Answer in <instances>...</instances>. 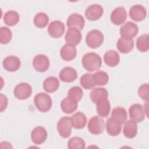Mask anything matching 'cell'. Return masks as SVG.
Here are the masks:
<instances>
[{"mask_svg": "<svg viewBox=\"0 0 149 149\" xmlns=\"http://www.w3.org/2000/svg\"><path fill=\"white\" fill-rule=\"evenodd\" d=\"M68 147L70 149H83L86 147V143L81 137H73L68 141Z\"/></svg>", "mask_w": 149, "mask_h": 149, "instance_id": "obj_35", "label": "cell"}, {"mask_svg": "<svg viewBox=\"0 0 149 149\" xmlns=\"http://www.w3.org/2000/svg\"><path fill=\"white\" fill-rule=\"evenodd\" d=\"M130 17L136 22L143 20L147 15L146 9L141 5L137 4L133 5L129 10Z\"/></svg>", "mask_w": 149, "mask_h": 149, "instance_id": "obj_13", "label": "cell"}, {"mask_svg": "<svg viewBox=\"0 0 149 149\" xmlns=\"http://www.w3.org/2000/svg\"><path fill=\"white\" fill-rule=\"evenodd\" d=\"M59 87L58 79L54 76H49L46 78L43 82V88L48 93L56 91Z\"/></svg>", "mask_w": 149, "mask_h": 149, "instance_id": "obj_27", "label": "cell"}, {"mask_svg": "<svg viewBox=\"0 0 149 149\" xmlns=\"http://www.w3.org/2000/svg\"><path fill=\"white\" fill-rule=\"evenodd\" d=\"M47 137V132L42 126L34 127L31 132V139L36 144H41L44 143Z\"/></svg>", "mask_w": 149, "mask_h": 149, "instance_id": "obj_15", "label": "cell"}, {"mask_svg": "<svg viewBox=\"0 0 149 149\" xmlns=\"http://www.w3.org/2000/svg\"><path fill=\"white\" fill-rule=\"evenodd\" d=\"M64 23L60 20H54L51 22L48 27L49 35L55 38L62 37L65 33Z\"/></svg>", "mask_w": 149, "mask_h": 149, "instance_id": "obj_10", "label": "cell"}, {"mask_svg": "<svg viewBox=\"0 0 149 149\" xmlns=\"http://www.w3.org/2000/svg\"><path fill=\"white\" fill-rule=\"evenodd\" d=\"M72 126L77 129H81L85 127L87 123V117L81 112H77L71 117Z\"/></svg>", "mask_w": 149, "mask_h": 149, "instance_id": "obj_26", "label": "cell"}, {"mask_svg": "<svg viewBox=\"0 0 149 149\" xmlns=\"http://www.w3.org/2000/svg\"><path fill=\"white\" fill-rule=\"evenodd\" d=\"M49 22L48 16L44 12L37 13L34 17V24L38 28L45 27Z\"/></svg>", "mask_w": 149, "mask_h": 149, "instance_id": "obj_33", "label": "cell"}, {"mask_svg": "<svg viewBox=\"0 0 149 149\" xmlns=\"http://www.w3.org/2000/svg\"><path fill=\"white\" fill-rule=\"evenodd\" d=\"M129 116L131 120L136 123L142 122L146 116V111L142 105L140 104H134L129 109Z\"/></svg>", "mask_w": 149, "mask_h": 149, "instance_id": "obj_8", "label": "cell"}, {"mask_svg": "<svg viewBox=\"0 0 149 149\" xmlns=\"http://www.w3.org/2000/svg\"><path fill=\"white\" fill-rule=\"evenodd\" d=\"M12 38V33L10 29L7 27L2 26L0 29V42L2 44L9 43Z\"/></svg>", "mask_w": 149, "mask_h": 149, "instance_id": "obj_36", "label": "cell"}, {"mask_svg": "<svg viewBox=\"0 0 149 149\" xmlns=\"http://www.w3.org/2000/svg\"><path fill=\"white\" fill-rule=\"evenodd\" d=\"M19 15L15 10H9L5 13L3 16L5 23L9 26L16 25L19 21Z\"/></svg>", "mask_w": 149, "mask_h": 149, "instance_id": "obj_30", "label": "cell"}, {"mask_svg": "<svg viewBox=\"0 0 149 149\" xmlns=\"http://www.w3.org/2000/svg\"><path fill=\"white\" fill-rule=\"evenodd\" d=\"M148 34H144L140 36L136 40V47L137 49L142 52H147L149 49Z\"/></svg>", "mask_w": 149, "mask_h": 149, "instance_id": "obj_32", "label": "cell"}, {"mask_svg": "<svg viewBox=\"0 0 149 149\" xmlns=\"http://www.w3.org/2000/svg\"><path fill=\"white\" fill-rule=\"evenodd\" d=\"M110 19L115 25H120L123 24L127 19V12L126 9L122 6H119L113 10L111 13Z\"/></svg>", "mask_w": 149, "mask_h": 149, "instance_id": "obj_12", "label": "cell"}, {"mask_svg": "<svg viewBox=\"0 0 149 149\" xmlns=\"http://www.w3.org/2000/svg\"><path fill=\"white\" fill-rule=\"evenodd\" d=\"M123 126V134L128 139L134 138L137 133V123L132 120H126Z\"/></svg>", "mask_w": 149, "mask_h": 149, "instance_id": "obj_20", "label": "cell"}, {"mask_svg": "<svg viewBox=\"0 0 149 149\" xmlns=\"http://www.w3.org/2000/svg\"><path fill=\"white\" fill-rule=\"evenodd\" d=\"M66 24L69 28H74L80 31L84 26L85 20L81 15L72 13L68 17Z\"/></svg>", "mask_w": 149, "mask_h": 149, "instance_id": "obj_14", "label": "cell"}, {"mask_svg": "<svg viewBox=\"0 0 149 149\" xmlns=\"http://www.w3.org/2000/svg\"><path fill=\"white\" fill-rule=\"evenodd\" d=\"M83 95L82 89L78 86L72 87L69 90L68 93V97L76 102L79 101L82 98Z\"/></svg>", "mask_w": 149, "mask_h": 149, "instance_id": "obj_37", "label": "cell"}, {"mask_svg": "<svg viewBox=\"0 0 149 149\" xmlns=\"http://www.w3.org/2000/svg\"><path fill=\"white\" fill-rule=\"evenodd\" d=\"M104 60L107 65L110 67H114L119 64L120 56L119 54L115 50H108L104 54Z\"/></svg>", "mask_w": 149, "mask_h": 149, "instance_id": "obj_22", "label": "cell"}, {"mask_svg": "<svg viewBox=\"0 0 149 149\" xmlns=\"http://www.w3.org/2000/svg\"><path fill=\"white\" fill-rule=\"evenodd\" d=\"M104 13L102 6L98 4H93L88 6L86 11L85 16L87 19L91 21H94L99 19Z\"/></svg>", "mask_w": 149, "mask_h": 149, "instance_id": "obj_11", "label": "cell"}, {"mask_svg": "<svg viewBox=\"0 0 149 149\" xmlns=\"http://www.w3.org/2000/svg\"><path fill=\"white\" fill-rule=\"evenodd\" d=\"M87 128L93 134L97 135L103 133L105 128V122L100 116H94L88 121Z\"/></svg>", "mask_w": 149, "mask_h": 149, "instance_id": "obj_5", "label": "cell"}, {"mask_svg": "<svg viewBox=\"0 0 149 149\" xmlns=\"http://www.w3.org/2000/svg\"><path fill=\"white\" fill-rule=\"evenodd\" d=\"M80 83L81 86L86 90L91 89L95 86L93 80V74L88 73H85L81 76Z\"/></svg>", "mask_w": 149, "mask_h": 149, "instance_id": "obj_34", "label": "cell"}, {"mask_svg": "<svg viewBox=\"0 0 149 149\" xmlns=\"http://www.w3.org/2000/svg\"><path fill=\"white\" fill-rule=\"evenodd\" d=\"M133 47L134 41L133 39H126L120 37L117 42V48L123 54L130 52L133 49Z\"/></svg>", "mask_w": 149, "mask_h": 149, "instance_id": "obj_24", "label": "cell"}, {"mask_svg": "<svg viewBox=\"0 0 149 149\" xmlns=\"http://www.w3.org/2000/svg\"><path fill=\"white\" fill-rule=\"evenodd\" d=\"M93 77L95 85L104 86L108 83L109 76L104 71L99 70L93 74Z\"/></svg>", "mask_w": 149, "mask_h": 149, "instance_id": "obj_31", "label": "cell"}, {"mask_svg": "<svg viewBox=\"0 0 149 149\" xmlns=\"http://www.w3.org/2000/svg\"><path fill=\"white\" fill-rule=\"evenodd\" d=\"M59 79L63 82L70 83L74 81L77 77V73L76 70L72 67L63 68L59 74Z\"/></svg>", "mask_w": 149, "mask_h": 149, "instance_id": "obj_19", "label": "cell"}, {"mask_svg": "<svg viewBox=\"0 0 149 149\" xmlns=\"http://www.w3.org/2000/svg\"><path fill=\"white\" fill-rule=\"evenodd\" d=\"M1 112H3L8 106V98L6 95L3 94H1Z\"/></svg>", "mask_w": 149, "mask_h": 149, "instance_id": "obj_39", "label": "cell"}, {"mask_svg": "<svg viewBox=\"0 0 149 149\" xmlns=\"http://www.w3.org/2000/svg\"><path fill=\"white\" fill-rule=\"evenodd\" d=\"M119 32L122 38L133 39L138 34L139 27L136 23L129 21L124 23L120 27Z\"/></svg>", "mask_w": 149, "mask_h": 149, "instance_id": "obj_6", "label": "cell"}, {"mask_svg": "<svg viewBox=\"0 0 149 149\" xmlns=\"http://www.w3.org/2000/svg\"><path fill=\"white\" fill-rule=\"evenodd\" d=\"M111 105L108 99L102 100L96 104V111L97 114L101 117L107 116L110 112Z\"/></svg>", "mask_w": 149, "mask_h": 149, "instance_id": "obj_29", "label": "cell"}, {"mask_svg": "<svg viewBox=\"0 0 149 149\" xmlns=\"http://www.w3.org/2000/svg\"><path fill=\"white\" fill-rule=\"evenodd\" d=\"M117 121L113 119L112 118H109L107 119L106 122V130L108 134L112 136H116L119 134L121 132L122 126Z\"/></svg>", "mask_w": 149, "mask_h": 149, "instance_id": "obj_23", "label": "cell"}, {"mask_svg": "<svg viewBox=\"0 0 149 149\" xmlns=\"http://www.w3.org/2000/svg\"><path fill=\"white\" fill-rule=\"evenodd\" d=\"M82 38V35L80 31L74 28H69L65 35V41L67 44L77 45H78Z\"/></svg>", "mask_w": 149, "mask_h": 149, "instance_id": "obj_17", "label": "cell"}, {"mask_svg": "<svg viewBox=\"0 0 149 149\" xmlns=\"http://www.w3.org/2000/svg\"><path fill=\"white\" fill-rule=\"evenodd\" d=\"M2 65L3 68L8 72H15L17 70L21 65L20 59L13 55H10L6 57L3 62Z\"/></svg>", "mask_w": 149, "mask_h": 149, "instance_id": "obj_16", "label": "cell"}, {"mask_svg": "<svg viewBox=\"0 0 149 149\" xmlns=\"http://www.w3.org/2000/svg\"><path fill=\"white\" fill-rule=\"evenodd\" d=\"M138 95L143 100L148 101L149 100V85L148 83L141 84L138 89Z\"/></svg>", "mask_w": 149, "mask_h": 149, "instance_id": "obj_38", "label": "cell"}, {"mask_svg": "<svg viewBox=\"0 0 149 149\" xmlns=\"http://www.w3.org/2000/svg\"><path fill=\"white\" fill-rule=\"evenodd\" d=\"M32 93L31 86L27 83H20L17 84L13 90L15 97L19 100H26L30 97Z\"/></svg>", "mask_w": 149, "mask_h": 149, "instance_id": "obj_7", "label": "cell"}, {"mask_svg": "<svg viewBox=\"0 0 149 149\" xmlns=\"http://www.w3.org/2000/svg\"><path fill=\"white\" fill-rule=\"evenodd\" d=\"M127 116L126 109L123 107H117L112 109L111 118L122 125L126 121Z\"/></svg>", "mask_w": 149, "mask_h": 149, "instance_id": "obj_28", "label": "cell"}, {"mask_svg": "<svg viewBox=\"0 0 149 149\" xmlns=\"http://www.w3.org/2000/svg\"><path fill=\"white\" fill-rule=\"evenodd\" d=\"M77 55V49L75 46L68 44H65L60 50V55L65 61H70L75 58Z\"/></svg>", "mask_w": 149, "mask_h": 149, "instance_id": "obj_18", "label": "cell"}, {"mask_svg": "<svg viewBox=\"0 0 149 149\" xmlns=\"http://www.w3.org/2000/svg\"><path fill=\"white\" fill-rule=\"evenodd\" d=\"M104 35L98 30L94 29L90 31L86 37V42L87 45L91 48H97L103 43Z\"/></svg>", "mask_w": 149, "mask_h": 149, "instance_id": "obj_3", "label": "cell"}, {"mask_svg": "<svg viewBox=\"0 0 149 149\" xmlns=\"http://www.w3.org/2000/svg\"><path fill=\"white\" fill-rule=\"evenodd\" d=\"M108 92L106 88L103 87L95 88L90 93V98L95 104L102 100L108 99Z\"/></svg>", "mask_w": 149, "mask_h": 149, "instance_id": "obj_21", "label": "cell"}, {"mask_svg": "<svg viewBox=\"0 0 149 149\" xmlns=\"http://www.w3.org/2000/svg\"><path fill=\"white\" fill-rule=\"evenodd\" d=\"M78 107L77 102L67 97L63 98L61 102V107L63 112L66 113H72L74 112Z\"/></svg>", "mask_w": 149, "mask_h": 149, "instance_id": "obj_25", "label": "cell"}, {"mask_svg": "<svg viewBox=\"0 0 149 149\" xmlns=\"http://www.w3.org/2000/svg\"><path fill=\"white\" fill-rule=\"evenodd\" d=\"M83 68L89 72L98 70L102 65V59L99 55L95 52H88L84 55L81 59Z\"/></svg>", "mask_w": 149, "mask_h": 149, "instance_id": "obj_1", "label": "cell"}, {"mask_svg": "<svg viewBox=\"0 0 149 149\" xmlns=\"http://www.w3.org/2000/svg\"><path fill=\"white\" fill-rule=\"evenodd\" d=\"M34 102L37 109L42 112L49 111L52 105L51 97L44 93H40L36 94L34 98Z\"/></svg>", "mask_w": 149, "mask_h": 149, "instance_id": "obj_2", "label": "cell"}, {"mask_svg": "<svg viewBox=\"0 0 149 149\" xmlns=\"http://www.w3.org/2000/svg\"><path fill=\"white\" fill-rule=\"evenodd\" d=\"M50 62L48 57L44 54H38L35 56L33 60V66L38 72H44L49 67Z\"/></svg>", "mask_w": 149, "mask_h": 149, "instance_id": "obj_9", "label": "cell"}, {"mask_svg": "<svg viewBox=\"0 0 149 149\" xmlns=\"http://www.w3.org/2000/svg\"><path fill=\"white\" fill-rule=\"evenodd\" d=\"M72 127L71 118L68 116L61 118L57 123V130L59 135L65 139L70 136Z\"/></svg>", "mask_w": 149, "mask_h": 149, "instance_id": "obj_4", "label": "cell"}]
</instances>
